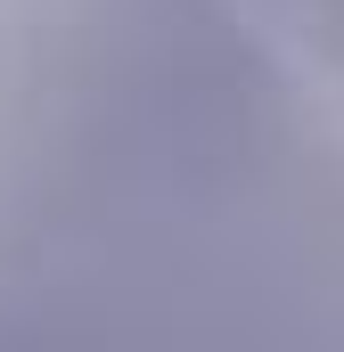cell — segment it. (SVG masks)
I'll list each match as a JSON object with an SVG mask.
<instances>
[{
  "mask_svg": "<svg viewBox=\"0 0 344 352\" xmlns=\"http://www.w3.org/2000/svg\"><path fill=\"white\" fill-rule=\"evenodd\" d=\"M328 123H344V115H328ZM328 123H312V131H328ZM312 131H303V140H312ZM287 148H295V140H287ZM270 156H279V148H270ZM255 164H262V156H255ZM255 164H238V173H255ZM238 173H230V180H238ZM213 188H222V180H213ZM197 197H205V188H197ZM197 197H189V205H197ZM172 213H180V205H172ZM172 213H164V221H172ZM164 221H148V230H164ZM148 230H140V238H148ZM140 238H131V246H140ZM131 246H123V254H131Z\"/></svg>",
  "mask_w": 344,
  "mask_h": 352,
  "instance_id": "obj_1",
  "label": "cell"
}]
</instances>
